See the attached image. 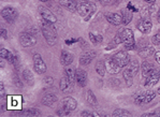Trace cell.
Instances as JSON below:
<instances>
[{
    "mask_svg": "<svg viewBox=\"0 0 160 117\" xmlns=\"http://www.w3.org/2000/svg\"><path fill=\"white\" fill-rule=\"evenodd\" d=\"M157 93H158V94H160V88H159V89H158V90H157Z\"/></svg>",
    "mask_w": 160,
    "mask_h": 117,
    "instance_id": "11a10c76",
    "label": "cell"
},
{
    "mask_svg": "<svg viewBox=\"0 0 160 117\" xmlns=\"http://www.w3.org/2000/svg\"><path fill=\"white\" fill-rule=\"evenodd\" d=\"M0 91H1V98L4 99L6 94H4V86H3V83H0Z\"/></svg>",
    "mask_w": 160,
    "mask_h": 117,
    "instance_id": "b9f144b4",
    "label": "cell"
},
{
    "mask_svg": "<svg viewBox=\"0 0 160 117\" xmlns=\"http://www.w3.org/2000/svg\"><path fill=\"white\" fill-rule=\"evenodd\" d=\"M13 81H14V84L16 85V86H19V88H22L23 87V83L21 82V80L19 78V75H14V77H13Z\"/></svg>",
    "mask_w": 160,
    "mask_h": 117,
    "instance_id": "ab89813d",
    "label": "cell"
},
{
    "mask_svg": "<svg viewBox=\"0 0 160 117\" xmlns=\"http://www.w3.org/2000/svg\"><path fill=\"white\" fill-rule=\"evenodd\" d=\"M134 103H136L137 105L144 104V103H145V94H142L141 96H139L137 98H136V100H134Z\"/></svg>",
    "mask_w": 160,
    "mask_h": 117,
    "instance_id": "d590c367",
    "label": "cell"
},
{
    "mask_svg": "<svg viewBox=\"0 0 160 117\" xmlns=\"http://www.w3.org/2000/svg\"><path fill=\"white\" fill-rule=\"evenodd\" d=\"M96 56H97V53L94 51H91L88 52V53H84L80 58V64L82 65V66H88Z\"/></svg>",
    "mask_w": 160,
    "mask_h": 117,
    "instance_id": "9a60e30c",
    "label": "cell"
},
{
    "mask_svg": "<svg viewBox=\"0 0 160 117\" xmlns=\"http://www.w3.org/2000/svg\"><path fill=\"white\" fill-rule=\"evenodd\" d=\"M157 19H158V22L160 23V9H159V11H158V15H157Z\"/></svg>",
    "mask_w": 160,
    "mask_h": 117,
    "instance_id": "f907efd6",
    "label": "cell"
},
{
    "mask_svg": "<svg viewBox=\"0 0 160 117\" xmlns=\"http://www.w3.org/2000/svg\"><path fill=\"white\" fill-rule=\"evenodd\" d=\"M105 69L110 74H117L120 71V67L113 60V58H107L105 60Z\"/></svg>",
    "mask_w": 160,
    "mask_h": 117,
    "instance_id": "8fae6325",
    "label": "cell"
},
{
    "mask_svg": "<svg viewBox=\"0 0 160 117\" xmlns=\"http://www.w3.org/2000/svg\"><path fill=\"white\" fill-rule=\"evenodd\" d=\"M76 1H80V2H87V1H89V0H76Z\"/></svg>",
    "mask_w": 160,
    "mask_h": 117,
    "instance_id": "f5cc1de1",
    "label": "cell"
},
{
    "mask_svg": "<svg viewBox=\"0 0 160 117\" xmlns=\"http://www.w3.org/2000/svg\"><path fill=\"white\" fill-rule=\"evenodd\" d=\"M72 61H73V55L67 51H62L61 55H60V62L66 67V66L71 65Z\"/></svg>",
    "mask_w": 160,
    "mask_h": 117,
    "instance_id": "44dd1931",
    "label": "cell"
},
{
    "mask_svg": "<svg viewBox=\"0 0 160 117\" xmlns=\"http://www.w3.org/2000/svg\"><path fill=\"white\" fill-rule=\"evenodd\" d=\"M113 117H128V116H131V113L126 110H121V109H118V110H115L114 113L112 114Z\"/></svg>",
    "mask_w": 160,
    "mask_h": 117,
    "instance_id": "83f0119b",
    "label": "cell"
},
{
    "mask_svg": "<svg viewBox=\"0 0 160 117\" xmlns=\"http://www.w3.org/2000/svg\"><path fill=\"white\" fill-rule=\"evenodd\" d=\"M53 82H54V78L51 77V76H48V77L45 78V83H46L47 85H52V84H53Z\"/></svg>",
    "mask_w": 160,
    "mask_h": 117,
    "instance_id": "ee69618b",
    "label": "cell"
},
{
    "mask_svg": "<svg viewBox=\"0 0 160 117\" xmlns=\"http://www.w3.org/2000/svg\"><path fill=\"white\" fill-rule=\"evenodd\" d=\"M159 78H160V69H155V70L153 71V73L146 77V82L145 84H144V86L145 87L155 86V85L158 83Z\"/></svg>",
    "mask_w": 160,
    "mask_h": 117,
    "instance_id": "ba28073f",
    "label": "cell"
},
{
    "mask_svg": "<svg viewBox=\"0 0 160 117\" xmlns=\"http://www.w3.org/2000/svg\"><path fill=\"white\" fill-rule=\"evenodd\" d=\"M1 37L3 38V39L8 38V31H6V29H1Z\"/></svg>",
    "mask_w": 160,
    "mask_h": 117,
    "instance_id": "f6af8a7d",
    "label": "cell"
},
{
    "mask_svg": "<svg viewBox=\"0 0 160 117\" xmlns=\"http://www.w3.org/2000/svg\"><path fill=\"white\" fill-rule=\"evenodd\" d=\"M12 65H13V66L15 67V68H17V67L19 66V56L14 55V58H13Z\"/></svg>",
    "mask_w": 160,
    "mask_h": 117,
    "instance_id": "60d3db41",
    "label": "cell"
},
{
    "mask_svg": "<svg viewBox=\"0 0 160 117\" xmlns=\"http://www.w3.org/2000/svg\"><path fill=\"white\" fill-rule=\"evenodd\" d=\"M105 62L102 61V60H98V61L96 62V71L97 73L99 74L100 76H104L105 74Z\"/></svg>",
    "mask_w": 160,
    "mask_h": 117,
    "instance_id": "4316f807",
    "label": "cell"
},
{
    "mask_svg": "<svg viewBox=\"0 0 160 117\" xmlns=\"http://www.w3.org/2000/svg\"><path fill=\"white\" fill-rule=\"evenodd\" d=\"M99 1H100L101 3H107V2L110 1V0H99Z\"/></svg>",
    "mask_w": 160,
    "mask_h": 117,
    "instance_id": "816d5d0a",
    "label": "cell"
},
{
    "mask_svg": "<svg viewBox=\"0 0 160 117\" xmlns=\"http://www.w3.org/2000/svg\"><path fill=\"white\" fill-rule=\"evenodd\" d=\"M121 41L125 44L127 49H134L136 48V42H134V36L131 29H124L120 32Z\"/></svg>",
    "mask_w": 160,
    "mask_h": 117,
    "instance_id": "3957f363",
    "label": "cell"
},
{
    "mask_svg": "<svg viewBox=\"0 0 160 117\" xmlns=\"http://www.w3.org/2000/svg\"><path fill=\"white\" fill-rule=\"evenodd\" d=\"M78 13L81 16L85 17V21H89L91 15L96 12V4L92 3L91 1L87 2H81L78 6Z\"/></svg>",
    "mask_w": 160,
    "mask_h": 117,
    "instance_id": "7a4b0ae2",
    "label": "cell"
},
{
    "mask_svg": "<svg viewBox=\"0 0 160 117\" xmlns=\"http://www.w3.org/2000/svg\"><path fill=\"white\" fill-rule=\"evenodd\" d=\"M155 113H156V116H160V109H158L157 111H155Z\"/></svg>",
    "mask_w": 160,
    "mask_h": 117,
    "instance_id": "681fc988",
    "label": "cell"
},
{
    "mask_svg": "<svg viewBox=\"0 0 160 117\" xmlns=\"http://www.w3.org/2000/svg\"><path fill=\"white\" fill-rule=\"evenodd\" d=\"M59 87L62 93H71V91L73 90V82H71V81L67 77V75H65L64 77L60 80Z\"/></svg>",
    "mask_w": 160,
    "mask_h": 117,
    "instance_id": "4fadbf2b",
    "label": "cell"
},
{
    "mask_svg": "<svg viewBox=\"0 0 160 117\" xmlns=\"http://www.w3.org/2000/svg\"><path fill=\"white\" fill-rule=\"evenodd\" d=\"M155 53L154 46H145L140 51V56L143 58H147L149 56H152Z\"/></svg>",
    "mask_w": 160,
    "mask_h": 117,
    "instance_id": "d4e9b609",
    "label": "cell"
},
{
    "mask_svg": "<svg viewBox=\"0 0 160 117\" xmlns=\"http://www.w3.org/2000/svg\"><path fill=\"white\" fill-rule=\"evenodd\" d=\"M72 42H76V40H70V41H69V40H67L66 43L68 44V45H70V43H72Z\"/></svg>",
    "mask_w": 160,
    "mask_h": 117,
    "instance_id": "c3c4849f",
    "label": "cell"
},
{
    "mask_svg": "<svg viewBox=\"0 0 160 117\" xmlns=\"http://www.w3.org/2000/svg\"><path fill=\"white\" fill-rule=\"evenodd\" d=\"M155 58H156V61L160 64V52H156L155 53Z\"/></svg>",
    "mask_w": 160,
    "mask_h": 117,
    "instance_id": "bcb514c9",
    "label": "cell"
},
{
    "mask_svg": "<svg viewBox=\"0 0 160 117\" xmlns=\"http://www.w3.org/2000/svg\"><path fill=\"white\" fill-rule=\"evenodd\" d=\"M33 69L38 74H43L46 72V65L44 60L42 59L40 54H35L33 55Z\"/></svg>",
    "mask_w": 160,
    "mask_h": 117,
    "instance_id": "5b68a950",
    "label": "cell"
},
{
    "mask_svg": "<svg viewBox=\"0 0 160 117\" xmlns=\"http://www.w3.org/2000/svg\"><path fill=\"white\" fill-rule=\"evenodd\" d=\"M121 24L128 25L133 19V14L129 9H123L121 10Z\"/></svg>",
    "mask_w": 160,
    "mask_h": 117,
    "instance_id": "d6986e66",
    "label": "cell"
},
{
    "mask_svg": "<svg viewBox=\"0 0 160 117\" xmlns=\"http://www.w3.org/2000/svg\"><path fill=\"white\" fill-rule=\"evenodd\" d=\"M56 101H57V97L54 94H46L42 98V103L46 107H52Z\"/></svg>",
    "mask_w": 160,
    "mask_h": 117,
    "instance_id": "7402d4cb",
    "label": "cell"
},
{
    "mask_svg": "<svg viewBox=\"0 0 160 117\" xmlns=\"http://www.w3.org/2000/svg\"><path fill=\"white\" fill-rule=\"evenodd\" d=\"M39 1H42V2H45V1H48V0H39Z\"/></svg>",
    "mask_w": 160,
    "mask_h": 117,
    "instance_id": "db71d44e",
    "label": "cell"
},
{
    "mask_svg": "<svg viewBox=\"0 0 160 117\" xmlns=\"http://www.w3.org/2000/svg\"><path fill=\"white\" fill-rule=\"evenodd\" d=\"M65 73H66L67 77L69 78L71 82L74 83L75 81V77H76V70L73 68V67H69V66H66L65 68Z\"/></svg>",
    "mask_w": 160,
    "mask_h": 117,
    "instance_id": "cb8c5ba5",
    "label": "cell"
},
{
    "mask_svg": "<svg viewBox=\"0 0 160 117\" xmlns=\"http://www.w3.org/2000/svg\"><path fill=\"white\" fill-rule=\"evenodd\" d=\"M155 97H156V93H155V91H153V90L146 91L145 93V103L150 102L153 99H155Z\"/></svg>",
    "mask_w": 160,
    "mask_h": 117,
    "instance_id": "836d02e7",
    "label": "cell"
},
{
    "mask_svg": "<svg viewBox=\"0 0 160 117\" xmlns=\"http://www.w3.org/2000/svg\"><path fill=\"white\" fill-rule=\"evenodd\" d=\"M42 32L43 36L45 38L46 42L48 43V45L53 46L56 44L57 42V33H56L55 28L53 27L52 23L45 21V19H42Z\"/></svg>",
    "mask_w": 160,
    "mask_h": 117,
    "instance_id": "6da1fadb",
    "label": "cell"
},
{
    "mask_svg": "<svg viewBox=\"0 0 160 117\" xmlns=\"http://www.w3.org/2000/svg\"><path fill=\"white\" fill-rule=\"evenodd\" d=\"M19 42L24 47H31L36 45L37 43V39L36 37H33L32 35L28 32H23L19 35Z\"/></svg>",
    "mask_w": 160,
    "mask_h": 117,
    "instance_id": "52a82bcc",
    "label": "cell"
},
{
    "mask_svg": "<svg viewBox=\"0 0 160 117\" xmlns=\"http://www.w3.org/2000/svg\"><path fill=\"white\" fill-rule=\"evenodd\" d=\"M127 9H129L130 11H134V12H137V9L136 8V6H133L132 3H128V6H127Z\"/></svg>",
    "mask_w": 160,
    "mask_h": 117,
    "instance_id": "7bdbcfd3",
    "label": "cell"
},
{
    "mask_svg": "<svg viewBox=\"0 0 160 117\" xmlns=\"http://www.w3.org/2000/svg\"><path fill=\"white\" fill-rule=\"evenodd\" d=\"M112 58H113V60L120 67V68L128 66V64H129V61H130V58H129V56H128V54L124 51L117 52L116 54H114Z\"/></svg>",
    "mask_w": 160,
    "mask_h": 117,
    "instance_id": "8992f818",
    "label": "cell"
},
{
    "mask_svg": "<svg viewBox=\"0 0 160 117\" xmlns=\"http://www.w3.org/2000/svg\"><path fill=\"white\" fill-rule=\"evenodd\" d=\"M0 57H1L2 59H6L10 64H12L14 55H13V53H11L9 49L1 48V51H0Z\"/></svg>",
    "mask_w": 160,
    "mask_h": 117,
    "instance_id": "484cf974",
    "label": "cell"
},
{
    "mask_svg": "<svg viewBox=\"0 0 160 117\" xmlns=\"http://www.w3.org/2000/svg\"><path fill=\"white\" fill-rule=\"evenodd\" d=\"M81 116H83V117H85V116H87V117H92V116L98 117V116H100V114L96 113V112H87V111H84V112H82V113H81Z\"/></svg>",
    "mask_w": 160,
    "mask_h": 117,
    "instance_id": "74e56055",
    "label": "cell"
},
{
    "mask_svg": "<svg viewBox=\"0 0 160 117\" xmlns=\"http://www.w3.org/2000/svg\"><path fill=\"white\" fill-rule=\"evenodd\" d=\"M23 78L25 81H26L27 83H29V84H31L33 81V74L32 72L30 70H28V69H26V70L23 71Z\"/></svg>",
    "mask_w": 160,
    "mask_h": 117,
    "instance_id": "4dcf8cb0",
    "label": "cell"
},
{
    "mask_svg": "<svg viewBox=\"0 0 160 117\" xmlns=\"http://www.w3.org/2000/svg\"><path fill=\"white\" fill-rule=\"evenodd\" d=\"M144 1H145L146 3H148V4H154L155 2H156V0H144Z\"/></svg>",
    "mask_w": 160,
    "mask_h": 117,
    "instance_id": "7dc6e473",
    "label": "cell"
},
{
    "mask_svg": "<svg viewBox=\"0 0 160 117\" xmlns=\"http://www.w3.org/2000/svg\"><path fill=\"white\" fill-rule=\"evenodd\" d=\"M8 109L21 110L22 109V96H11L8 98Z\"/></svg>",
    "mask_w": 160,
    "mask_h": 117,
    "instance_id": "9c48e42d",
    "label": "cell"
},
{
    "mask_svg": "<svg viewBox=\"0 0 160 117\" xmlns=\"http://www.w3.org/2000/svg\"><path fill=\"white\" fill-rule=\"evenodd\" d=\"M104 16L107 21L114 26H118L121 24V15L118 13H105Z\"/></svg>",
    "mask_w": 160,
    "mask_h": 117,
    "instance_id": "5bb4252c",
    "label": "cell"
},
{
    "mask_svg": "<svg viewBox=\"0 0 160 117\" xmlns=\"http://www.w3.org/2000/svg\"><path fill=\"white\" fill-rule=\"evenodd\" d=\"M1 15L6 22L12 23V22H14L15 19H17V16H19V12H17L16 9L13 8V6H6V8L2 9Z\"/></svg>",
    "mask_w": 160,
    "mask_h": 117,
    "instance_id": "277c9868",
    "label": "cell"
},
{
    "mask_svg": "<svg viewBox=\"0 0 160 117\" xmlns=\"http://www.w3.org/2000/svg\"><path fill=\"white\" fill-rule=\"evenodd\" d=\"M141 70H142V75H143V77H147V76H149L150 74L153 73L155 68L154 66H153V64H150L149 61H144L143 64H142Z\"/></svg>",
    "mask_w": 160,
    "mask_h": 117,
    "instance_id": "ac0fdd59",
    "label": "cell"
},
{
    "mask_svg": "<svg viewBox=\"0 0 160 117\" xmlns=\"http://www.w3.org/2000/svg\"><path fill=\"white\" fill-rule=\"evenodd\" d=\"M152 41H153V44H154V45H159L160 44V32H158L157 35H155L154 37H153Z\"/></svg>",
    "mask_w": 160,
    "mask_h": 117,
    "instance_id": "f35d334b",
    "label": "cell"
},
{
    "mask_svg": "<svg viewBox=\"0 0 160 117\" xmlns=\"http://www.w3.org/2000/svg\"><path fill=\"white\" fill-rule=\"evenodd\" d=\"M89 39H91V41L94 44H97L98 42L102 41V37L101 36H95L92 32H89Z\"/></svg>",
    "mask_w": 160,
    "mask_h": 117,
    "instance_id": "e575fe53",
    "label": "cell"
},
{
    "mask_svg": "<svg viewBox=\"0 0 160 117\" xmlns=\"http://www.w3.org/2000/svg\"><path fill=\"white\" fill-rule=\"evenodd\" d=\"M70 110H68L67 107H60V109L57 110V112H56V114H57L58 116H69L70 115Z\"/></svg>",
    "mask_w": 160,
    "mask_h": 117,
    "instance_id": "d6a6232c",
    "label": "cell"
},
{
    "mask_svg": "<svg viewBox=\"0 0 160 117\" xmlns=\"http://www.w3.org/2000/svg\"><path fill=\"white\" fill-rule=\"evenodd\" d=\"M152 26H153L152 22H150L149 19H141V21H140L137 25V29H139L142 33H145V35H147V33L150 32V30H152Z\"/></svg>",
    "mask_w": 160,
    "mask_h": 117,
    "instance_id": "7c38bea8",
    "label": "cell"
},
{
    "mask_svg": "<svg viewBox=\"0 0 160 117\" xmlns=\"http://www.w3.org/2000/svg\"><path fill=\"white\" fill-rule=\"evenodd\" d=\"M62 107H67L70 111H74L78 107V102H76L75 99H73L72 97H66L61 100Z\"/></svg>",
    "mask_w": 160,
    "mask_h": 117,
    "instance_id": "e0dca14e",
    "label": "cell"
},
{
    "mask_svg": "<svg viewBox=\"0 0 160 117\" xmlns=\"http://www.w3.org/2000/svg\"><path fill=\"white\" fill-rule=\"evenodd\" d=\"M75 82L78 83V86L81 87H85L87 84V73L84 70H78L76 71V77H75Z\"/></svg>",
    "mask_w": 160,
    "mask_h": 117,
    "instance_id": "2e32d148",
    "label": "cell"
},
{
    "mask_svg": "<svg viewBox=\"0 0 160 117\" xmlns=\"http://www.w3.org/2000/svg\"><path fill=\"white\" fill-rule=\"evenodd\" d=\"M87 102L91 105H97L98 104V101H97V98L95 96V94L92 93L91 90L87 91Z\"/></svg>",
    "mask_w": 160,
    "mask_h": 117,
    "instance_id": "f1b7e54d",
    "label": "cell"
},
{
    "mask_svg": "<svg viewBox=\"0 0 160 117\" xmlns=\"http://www.w3.org/2000/svg\"><path fill=\"white\" fill-rule=\"evenodd\" d=\"M127 70L132 73V75H137V71H139V62L137 61L136 59H132L131 61H129L128 64V67H127Z\"/></svg>",
    "mask_w": 160,
    "mask_h": 117,
    "instance_id": "603a6c76",
    "label": "cell"
},
{
    "mask_svg": "<svg viewBox=\"0 0 160 117\" xmlns=\"http://www.w3.org/2000/svg\"><path fill=\"white\" fill-rule=\"evenodd\" d=\"M149 14H150V9H148V8H143L142 9V11H141L142 19H147V17L149 16Z\"/></svg>",
    "mask_w": 160,
    "mask_h": 117,
    "instance_id": "8d00e7d4",
    "label": "cell"
},
{
    "mask_svg": "<svg viewBox=\"0 0 160 117\" xmlns=\"http://www.w3.org/2000/svg\"><path fill=\"white\" fill-rule=\"evenodd\" d=\"M60 6H65L66 9H68L71 12H74V11L78 10V6L76 3V0H59Z\"/></svg>",
    "mask_w": 160,
    "mask_h": 117,
    "instance_id": "ffe728a7",
    "label": "cell"
},
{
    "mask_svg": "<svg viewBox=\"0 0 160 117\" xmlns=\"http://www.w3.org/2000/svg\"><path fill=\"white\" fill-rule=\"evenodd\" d=\"M39 12H40V14H41L42 19H45V21H47V22H49V23L54 24V23H56V21H57V19H56L55 15H54L47 8L39 6Z\"/></svg>",
    "mask_w": 160,
    "mask_h": 117,
    "instance_id": "30bf717a",
    "label": "cell"
},
{
    "mask_svg": "<svg viewBox=\"0 0 160 117\" xmlns=\"http://www.w3.org/2000/svg\"><path fill=\"white\" fill-rule=\"evenodd\" d=\"M124 75V78H125L126 83H127V86H131L132 83H133V81H132V78H133V75H132V73H130L129 71L126 69L125 71H124L123 73Z\"/></svg>",
    "mask_w": 160,
    "mask_h": 117,
    "instance_id": "f546056e",
    "label": "cell"
},
{
    "mask_svg": "<svg viewBox=\"0 0 160 117\" xmlns=\"http://www.w3.org/2000/svg\"><path fill=\"white\" fill-rule=\"evenodd\" d=\"M26 116H40L41 115V111L38 109H28L24 112Z\"/></svg>",
    "mask_w": 160,
    "mask_h": 117,
    "instance_id": "1f68e13d",
    "label": "cell"
}]
</instances>
